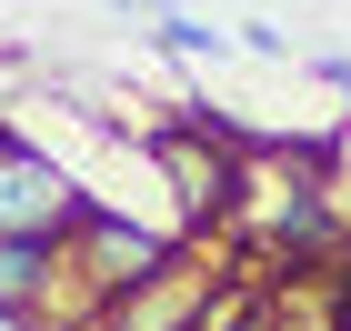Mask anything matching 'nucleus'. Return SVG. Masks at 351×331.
I'll return each instance as SVG.
<instances>
[{
  "mask_svg": "<svg viewBox=\"0 0 351 331\" xmlns=\"http://www.w3.org/2000/svg\"><path fill=\"white\" fill-rule=\"evenodd\" d=\"M211 281H221V271H191V261H181V271H161L151 291L110 302L90 331H201V302H211Z\"/></svg>",
  "mask_w": 351,
  "mask_h": 331,
  "instance_id": "obj_5",
  "label": "nucleus"
},
{
  "mask_svg": "<svg viewBox=\"0 0 351 331\" xmlns=\"http://www.w3.org/2000/svg\"><path fill=\"white\" fill-rule=\"evenodd\" d=\"M60 261H71V291L90 302V321H101L110 302H131L161 271H181L191 251H181V231H151V221H121L110 201H90V221L60 241Z\"/></svg>",
  "mask_w": 351,
  "mask_h": 331,
  "instance_id": "obj_2",
  "label": "nucleus"
},
{
  "mask_svg": "<svg viewBox=\"0 0 351 331\" xmlns=\"http://www.w3.org/2000/svg\"><path fill=\"white\" fill-rule=\"evenodd\" d=\"M0 311H40V321H60V331L90 321V302L71 291L60 241H0Z\"/></svg>",
  "mask_w": 351,
  "mask_h": 331,
  "instance_id": "obj_4",
  "label": "nucleus"
},
{
  "mask_svg": "<svg viewBox=\"0 0 351 331\" xmlns=\"http://www.w3.org/2000/svg\"><path fill=\"white\" fill-rule=\"evenodd\" d=\"M151 171L171 181L181 201V231H211V221H241V191H251V131L221 121V110H171L141 131Z\"/></svg>",
  "mask_w": 351,
  "mask_h": 331,
  "instance_id": "obj_1",
  "label": "nucleus"
},
{
  "mask_svg": "<svg viewBox=\"0 0 351 331\" xmlns=\"http://www.w3.org/2000/svg\"><path fill=\"white\" fill-rule=\"evenodd\" d=\"M90 201L101 191H81L40 140H21L10 121H0V241H71V231L90 221Z\"/></svg>",
  "mask_w": 351,
  "mask_h": 331,
  "instance_id": "obj_3",
  "label": "nucleus"
},
{
  "mask_svg": "<svg viewBox=\"0 0 351 331\" xmlns=\"http://www.w3.org/2000/svg\"><path fill=\"white\" fill-rule=\"evenodd\" d=\"M0 331H60V321H40V311H0Z\"/></svg>",
  "mask_w": 351,
  "mask_h": 331,
  "instance_id": "obj_8",
  "label": "nucleus"
},
{
  "mask_svg": "<svg viewBox=\"0 0 351 331\" xmlns=\"http://www.w3.org/2000/svg\"><path fill=\"white\" fill-rule=\"evenodd\" d=\"M241 331H281V311H271V302H261V311H251V321H241Z\"/></svg>",
  "mask_w": 351,
  "mask_h": 331,
  "instance_id": "obj_9",
  "label": "nucleus"
},
{
  "mask_svg": "<svg viewBox=\"0 0 351 331\" xmlns=\"http://www.w3.org/2000/svg\"><path fill=\"white\" fill-rule=\"evenodd\" d=\"M81 331H90V321H81Z\"/></svg>",
  "mask_w": 351,
  "mask_h": 331,
  "instance_id": "obj_10",
  "label": "nucleus"
},
{
  "mask_svg": "<svg viewBox=\"0 0 351 331\" xmlns=\"http://www.w3.org/2000/svg\"><path fill=\"white\" fill-rule=\"evenodd\" d=\"M231 51L241 60H291V30L281 21H231Z\"/></svg>",
  "mask_w": 351,
  "mask_h": 331,
  "instance_id": "obj_7",
  "label": "nucleus"
},
{
  "mask_svg": "<svg viewBox=\"0 0 351 331\" xmlns=\"http://www.w3.org/2000/svg\"><path fill=\"white\" fill-rule=\"evenodd\" d=\"M151 40H161L171 60H231V30H211L201 10H171V21L151 30Z\"/></svg>",
  "mask_w": 351,
  "mask_h": 331,
  "instance_id": "obj_6",
  "label": "nucleus"
}]
</instances>
